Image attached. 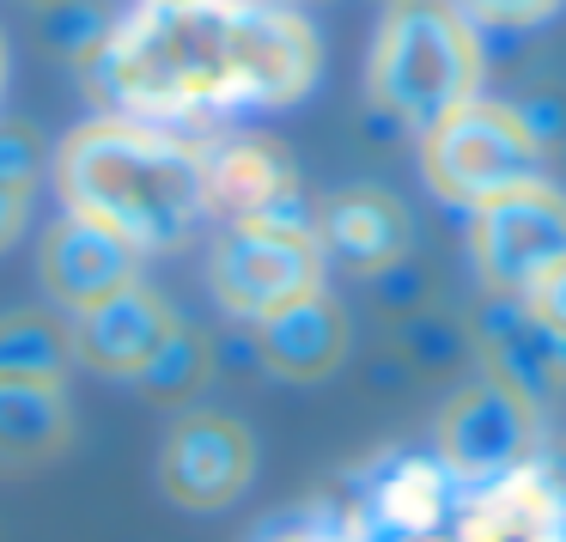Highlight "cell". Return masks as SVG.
Here are the masks:
<instances>
[{
    "instance_id": "6",
    "label": "cell",
    "mask_w": 566,
    "mask_h": 542,
    "mask_svg": "<svg viewBox=\"0 0 566 542\" xmlns=\"http://www.w3.org/2000/svg\"><path fill=\"white\" fill-rule=\"evenodd\" d=\"M323 257L317 232H293V226H226L220 244L208 257V286L232 317L262 323L274 311L298 305V299L323 293Z\"/></svg>"
},
{
    "instance_id": "16",
    "label": "cell",
    "mask_w": 566,
    "mask_h": 542,
    "mask_svg": "<svg viewBox=\"0 0 566 542\" xmlns=\"http://www.w3.org/2000/svg\"><path fill=\"white\" fill-rule=\"evenodd\" d=\"M74 372V335L55 311H13L0 317V378L25 384H67Z\"/></svg>"
},
{
    "instance_id": "15",
    "label": "cell",
    "mask_w": 566,
    "mask_h": 542,
    "mask_svg": "<svg viewBox=\"0 0 566 542\" xmlns=\"http://www.w3.org/2000/svg\"><path fill=\"white\" fill-rule=\"evenodd\" d=\"M488 347L500 354V372H493V378L512 384L524 403L548 396L554 384L566 378V342L530 305H517V299H493V311H488Z\"/></svg>"
},
{
    "instance_id": "12",
    "label": "cell",
    "mask_w": 566,
    "mask_h": 542,
    "mask_svg": "<svg viewBox=\"0 0 566 542\" xmlns=\"http://www.w3.org/2000/svg\"><path fill=\"white\" fill-rule=\"evenodd\" d=\"M317 244L354 274H384L408 257L415 220L390 189H342L317 208Z\"/></svg>"
},
{
    "instance_id": "24",
    "label": "cell",
    "mask_w": 566,
    "mask_h": 542,
    "mask_svg": "<svg viewBox=\"0 0 566 542\" xmlns=\"http://www.w3.org/2000/svg\"><path fill=\"white\" fill-rule=\"evenodd\" d=\"M31 7H50V0H31Z\"/></svg>"
},
{
    "instance_id": "10",
    "label": "cell",
    "mask_w": 566,
    "mask_h": 542,
    "mask_svg": "<svg viewBox=\"0 0 566 542\" xmlns=\"http://www.w3.org/2000/svg\"><path fill=\"white\" fill-rule=\"evenodd\" d=\"M67 335H74V366H92L104 378H147V366L165 354V342L177 335V311L165 305L153 286H123L104 305L67 317Z\"/></svg>"
},
{
    "instance_id": "19",
    "label": "cell",
    "mask_w": 566,
    "mask_h": 542,
    "mask_svg": "<svg viewBox=\"0 0 566 542\" xmlns=\"http://www.w3.org/2000/svg\"><path fill=\"white\" fill-rule=\"evenodd\" d=\"M469 25H488V31H530V25H548L566 0H451Z\"/></svg>"
},
{
    "instance_id": "9",
    "label": "cell",
    "mask_w": 566,
    "mask_h": 542,
    "mask_svg": "<svg viewBox=\"0 0 566 542\" xmlns=\"http://www.w3.org/2000/svg\"><path fill=\"white\" fill-rule=\"evenodd\" d=\"M536 451V408L500 378H481L451 396L439 415V457L463 481H500Z\"/></svg>"
},
{
    "instance_id": "3",
    "label": "cell",
    "mask_w": 566,
    "mask_h": 542,
    "mask_svg": "<svg viewBox=\"0 0 566 542\" xmlns=\"http://www.w3.org/2000/svg\"><path fill=\"white\" fill-rule=\"evenodd\" d=\"M366 92L378 116L408 135H427L469 98H481V31L451 0H390L371 38Z\"/></svg>"
},
{
    "instance_id": "5",
    "label": "cell",
    "mask_w": 566,
    "mask_h": 542,
    "mask_svg": "<svg viewBox=\"0 0 566 542\" xmlns=\"http://www.w3.org/2000/svg\"><path fill=\"white\" fill-rule=\"evenodd\" d=\"M469 257L493 299L524 305L542 281L566 262V196L554 184H517L481 201L469 220Z\"/></svg>"
},
{
    "instance_id": "4",
    "label": "cell",
    "mask_w": 566,
    "mask_h": 542,
    "mask_svg": "<svg viewBox=\"0 0 566 542\" xmlns=\"http://www.w3.org/2000/svg\"><path fill=\"white\" fill-rule=\"evenodd\" d=\"M536 165L542 147L530 140L517 104L469 98L463 111H451L439 128L420 135V177L432 196L457 201V208H481L517 184H536Z\"/></svg>"
},
{
    "instance_id": "8",
    "label": "cell",
    "mask_w": 566,
    "mask_h": 542,
    "mask_svg": "<svg viewBox=\"0 0 566 542\" xmlns=\"http://www.w3.org/2000/svg\"><path fill=\"white\" fill-rule=\"evenodd\" d=\"M256 476V439L220 408H196L171 427L159 451V488L184 512H220Z\"/></svg>"
},
{
    "instance_id": "20",
    "label": "cell",
    "mask_w": 566,
    "mask_h": 542,
    "mask_svg": "<svg viewBox=\"0 0 566 542\" xmlns=\"http://www.w3.org/2000/svg\"><path fill=\"white\" fill-rule=\"evenodd\" d=\"M43 165H50L43 140L31 135L25 123H7V116H0V184L19 189V196H31V184L43 177Z\"/></svg>"
},
{
    "instance_id": "11",
    "label": "cell",
    "mask_w": 566,
    "mask_h": 542,
    "mask_svg": "<svg viewBox=\"0 0 566 542\" xmlns=\"http://www.w3.org/2000/svg\"><path fill=\"white\" fill-rule=\"evenodd\" d=\"M38 274H43L50 305H62L67 317H80V311L104 305L111 293H123V286L140 281V250H128L116 232L80 220V213H62V220L50 226V238H43Z\"/></svg>"
},
{
    "instance_id": "25",
    "label": "cell",
    "mask_w": 566,
    "mask_h": 542,
    "mask_svg": "<svg viewBox=\"0 0 566 542\" xmlns=\"http://www.w3.org/2000/svg\"><path fill=\"white\" fill-rule=\"evenodd\" d=\"M286 7H293V0H286Z\"/></svg>"
},
{
    "instance_id": "23",
    "label": "cell",
    "mask_w": 566,
    "mask_h": 542,
    "mask_svg": "<svg viewBox=\"0 0 566 542\" xmlns=\"http://www.w3.org/2000/svg\"><path fill=\"white\" fill-rule=\"evenodd\" d=\"M0 98H7V43H0Z\"/></svg>"
},
{
    "instance_id": "22",
    "label": "cell",
    "mask_w": 566,
    "mask_h": 542,
    "mask_svg": "<svg viewBox=\"0 0 566 542\" xmlns=\"http://www.w3.org/2000/svg\"><path fill=\"white\" fill-rule=\"evenodd\" d=\"M25 208H31V196H19V189L0 184V250H7L19 232H25Z\"/></svg>"
},
{
    "instance_id": "14",
    "label": "cell",
    "mask_w": 566,
    "mask_h": 542,
    "mask_svg": "<svg viewBox=\"0 0 566 542\" xmlns=\"http://www.w3.org/2000/svg\"><path fill=\"white\" fill-rule=\"evenodd\" d=\"M74 439V403L67 384H25L0 378V469L50 463Z\"/></svg>"
},
{
    "instance_id": "21",
    "label": "cell",
    "mask_w": 566,
    "mask_h": 542,
    "mask_svg": "<svg viewBox=\"0 0 566 542\" xmlns=\"http://www.w3.org/2000/svg\"><path fill=\"white\" fill-rule=\"evenodd\" d=\"M524 305L536 311V317H542V323H548V330L566 342V262H560V269H554L542 286H536V293L524 299Z\"/></svg>"
},
{
    "instance_id": "7",
    "label": "cell",
    "mask_w": 566,
    "mask_h": 542,
    "mask_svg": "<svg viewBox=\"0 0 566 542\" xmlns=\"http://www.w3.org/2000/svg\"><path fill=\"white\" fill-rule=\"evenodd\" d=\"M201 184H208V213L226 226H293L317 232V208L298 189V171L274 140H220L201 153Z\"/></svg>"
},
{
    "instance_id": "2",
    "label": "cell",
    "mask_w": 566,
    "mask_h": 542,
    "mask_svg": "<svg viewBox=\"0 0 566 542\" xmlns=\"http://www.w3.org/2000/svg\"><path fill=\"white\" fill-rule=\"evenodd\" d=\"M55 189L67 213L116 232L140 257L189 244L196 226L208 220L201 153L171 128L128 123V116L80 123L55 147Z\"/></svg>"
},
{
    "instance_id": "17",
    "label": "cell",
    "mask_w": 566,
    "mask_h": 542,
    "mask_svg": "<svg viewBox=\"0 0 566 542\" xmlns=\"http://www.w3.org/2000/svg\"><path fill=\"white\" fill-rule=\"evenodd\" d=\"M201 372H208V342L177 323V335L165 342V354L147 366V378H140V384H147L153 396H165V403H184V396L201 384Z\"/></svg>"
},
{
    "instance_id": "18",
    "label": "cell",
    "mask_w": 566,
    "mask_h": 542,
    "mask_svg": "<svg viewBox=\"0 0 566 542\" xmlns=\"http://www.w3.org/2000/svg\"><path fill=\"white\" fill-rule=\"evenodd\" d=\"M104 7L98 0H50L43 7V43L62 55H74V62H86L92 50L104 43Z\"/></svg>"
},
{
    "instance_id": "13",
    "label": "cell",
    "mask_w": 566,
    "mask_h": 542,
    "mask_svg": "<svg viewBox=\"0 0 566 542\" xmlns=\"http://www.w3.org/2000/svg\"><path fill=\"white\" fill-rule=\"evenodd\" d=\"M256 347H262V366H269L274 378L317 384V378H329L347 354V317L329 293H311V299H298V305L262 317Z\"/></svg>"
},
{
    "instance_id": "1",
    "label": "cell",
    "mask_w": 566,
    "mask_h": 542,
    "mask_svg": "<svg viewBox=\"0 0 566 542\" xmlns=\"http://www.w3.org/2000/svg\"><path fill=\"white\" fill-rule=\"evenodd\" d=\"M317 62V31L286 0H140L80 74L104 116L165 128L293 104L311 92Z\"/></svg>"
}]
</instances>
